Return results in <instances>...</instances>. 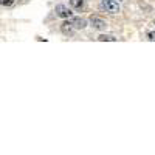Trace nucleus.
Returning a JSON list of instances; mask_svg holds the SVG:
<instances>
[{"label":"nucleus","instance_id":"1","mask_svg":"<svg viewBox=\"0 0 155 155\" xmlns=\"http://www.w3.org/2000/svg\"><path fill=\"white\" fill-rule=\"evenodd\" d=\"M99 9L110 12V14H118L120 12V3L116 2V0H101Z\"/></svg>","mask_w":155,"mask_h":155},{"label":"nucleus","instance_id":"2","mask_svg":"<svg viewBox=\"0 0 155 155\" xmlns=\"http://www.w3.org/2000/svg\"><path fill=\"white\" fill-rule=\"evenodd\" d=\"M88 23L92 25L95 30H99V31L106 30V28L109 27V23L102 19V17H99V16H90V17H88Z\"/></svg>","mask_w":155,"mask_h":155},{"label":"nucleus","instance_id":"3","mask_svg":"<svg viewBox=\"0 0 155 155\" xmlns=\"http://www.w3.org/2000/svg\"><path fill=\"white\" fill-rule=\"evenodd\" d=\"M54 12H56V16L61 17V19H70V17L73 16V11H71L67 5H62V3L56 5Z\"/></svg>","mask_w":155,"mask_h":155},{"label":"nucleus","instance_id":"4","mask_svg":"<svg viewBox=\"0 0 155 155\" xmlns=\"http://www.w3.org/2000/svg\"><path fill=\"white\" fill-rule=\"evenodd\" d=\"M70 22H71V25H73L74 30H84V28L87 27V23H88V20H85V19H82V17H74V19H71Z\"/></svg>","mask_w":155,"mask_h":155},{"label":"nucleus","instance_id":"5","mask_svg":"<svg viewBox=\"0 0 155 155\" xmlns=\"http://www.w3.org/2000/svg\"><path fill=\"white\" fill-rule=\"evenodd\" d=\"M61 31H62V34H65V36H73L74 28H73L71 22H70V20H65V22H64V23L61 25Z\"/></svg>","mask_w":155,"mask_h":155},{"label":"nucleus","instance_id":"6","mask_svg":"<svg viewBox=\"0 0 155 155\" xmlns=\"http://www.w3.org/2000/svg\"><path fill=\"white\" fill-rule=\"evenodd\" d=\"M99 42H116V37L113 34H101L96 37Z\"/></svg>","mask_w":155,"mask_h":155},{"label":"nucleus","instance_id":"7","mask_svg":"<svg viewBox=\"0 0 155 155\" xmlns=\"http://www.w3.org/2000/svg\"><path fill=\"white\" fill-rule=\"evenodd\" d=\"M70 6L73 8V9H82L84 8V0H70Z\"/></svg>","mask_w":155,"mask_h":155},{"label":"nucleus","instance_id":"8","mask_svg":"<svg viewBox=\"0 0 155 155\" xmlns=\"http://www.w3.org/2000/svg\"><path fill=\"white\" fill-rule=\"evenodd\" d=\"M0 2H2V5H3V6H12L16 0H0Z\"/></svg>","mask_w":155,"mask_h":155},{"label":"nucleus","instance_id":"9","mask_svg":"<svg viewBox=\"0 0 155 155\" xmlns=\"http://www.w3.org/2000/svg\"><path fill=\"white\" fill-rule=\"evenodd\" d=\"M147 39L150 42H155V31H149L147 33Z\"/></svg>","mask_w":155,"mask_h":155},{"label":"nucleus","instance_id":"10","mask_svg":"<svg viewBox=\"0 0 155 155\" xmlns=\"http://www.w3.org/2000/svg\"><path fill=\"white\" fill-rule=\"evenodd\" d=\"M118 2H121V0H118Z\"/></svg>","mask_w":155,"mask_h":155},{"label":"nucleus","instance_id":"11","mask_svg":"<svg viewBox=\"0 0 155 155\" xmlns=\"http://www.w3.org/2000/svg\"><path fill=\"white\" fill-rule=\"evenodd\" d=\"M153 23H155V22H153Z\"/></svg>","mask_w":155,"mask_h":155}]
</instances>
